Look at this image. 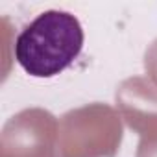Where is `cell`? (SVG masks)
I'll return each mask as SVG.
<instances>
[{
	"label": "cell",
	"mask_w": 157,
	"mask_h": 157,
	"mask_svg": "<svg viewBox=\"0 0 157 157\" xmlns=\"http://www.w3.org/2000/svg\"><path fill=\"white\" fill-rule=\"evenodd\" d=\"M83 48V28L74 15L48 10L15 41L19 65L33 78H54L68 68Z\"/></svg>",
	"instance_id": "obj_1"
}]
</instances>
